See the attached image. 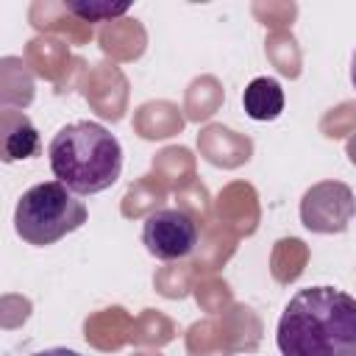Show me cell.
Wrapping results in <instances>:
<instances>
[{"mask_svg":"<svg viewBox=\"0 0 356 356\" xmlns=\"http://www.w3.org/2000/svg\"><path fill=\"white\" fill-rule=\"evenodd\" d=\"M284 356H356V298L337 286L298 289L278 317Z\"/></svg>","mask_w":356,"mask_h":356,"instance_id":"1","label":"cell"},{"mask_svg":"<svg viewBox=\"0 0 356 356\" xmlns=\"http://www.w3.org/2000/svg\"><path fill=\"white\" fill-rule=\"evenodd\" d=\"M47 159L53 175L75 195H97L117 184L122 172L120 139L95 120H75L50 139Z\"/></svg>","mask_w":356,"mask_h":356,"instance_id":"2","label":"cell"},{"mask_svg":"<svg viewBox=\"0 0 356 356\" xmlns=\"http://www.w3.org/2000/svg\"><path fill=\"white\" fill-rule=\"evenodd\" d=\"M86 222V203L61 181H44L22 192L14 209V231L22 242L47 248Z\"/></svg>","mask_w":356,"mask_h":356,"instance_id":"3","label":"cell"},{"mask_svg":"<svg viewBox=\"0 0 356 356\" xmlns=\"http://www.w3.org/2000/svg\"><path fill=\"white\" fill-rule=\"evenodd\" d=\"M142 245L161 261L186 259L197 248V225L184 209H156L145 217Z\"/></svg>","mask_w":356,"mask_h":356,"instance_id":"4","label":"cell"},{"mask_svg":"<svg viewBox=\"0 0 356 356\" xmlns=\"http://www.w3.org/2000/svg\"><path fill=\"white\" fill-rule=\"evenodd\" d=\"M356 214L350 186L342 181H323L306 189L300 200V220L314 234H342Z\"/></svg>","mask_w":356,"mask_h":356,"instance_id":"5","label":"cell"},{"mask_svg":"<svg viewBox=\"0 0 356 356\" xmlns=\"http://www.w3.org/2000/svg\"><path fill=\"white\" fill-rule=\"evenodd\" d=\"M242 106H245V114L250 120H259V122L275 120L284 111V89H281V83L275 78L259 75L245 86Z\"/></svg>","mask_w":356,"mask_h":356,"instance_id":"6","label":"cell"},{"mask_svg":"<svg viewBox=\"0 0 356 356\" xmlns=\"http://www.w3.org/2000/svg\"><path fill=\"white\" fill-rule=\"evenodd\" d=\"M39 150V134L36 128L28 122V117H19L17 120V128H8L6 134V161H14V159H28Z\"/></svg>","mask_w":356,"mask_h":356,"instance_id":"7","label":"cell"},{"mask_svg":"<svg viewBox=\"0 0 356 356\" xmlns=\"http://www.w3.org/2000/svg\"><path fill=\"white\" fill-rule=\"evenodd\" d=\"M67 8L81 17L83 22H106L114 17H122L131 6L128 3H106V0H86V3H67Z\"/></svg>","mask_w":356,"mask_h":356,"instance_id":"8","label":"cell"},{"mask_svg":"<svg viewBox=\"0 0 356 356\" xmlns=\"http://www.w3.org/2000/svg\"><path fill=\"white\" fill-rule=\"evenodd\" d=\"M31 356H83V353H78L72 348H44V350H36Z\"/></svg>","mask_w":356,"mask_h":356,"instance_id":"9","label":"cell"},{"mask_svg":"<svg viewBox=\"0 0 356 356\" xmlns=\"http://www.w3.org/2000/svg\"><path fill=\"white\" fill-rule=\"evenodd\" d=\"M350 83H353V89H356V53H353V58H350Z\"/></svg>","mask_w":356,"mask_h":356,"instance_id":"10","label":"cell"}]
</instances>
